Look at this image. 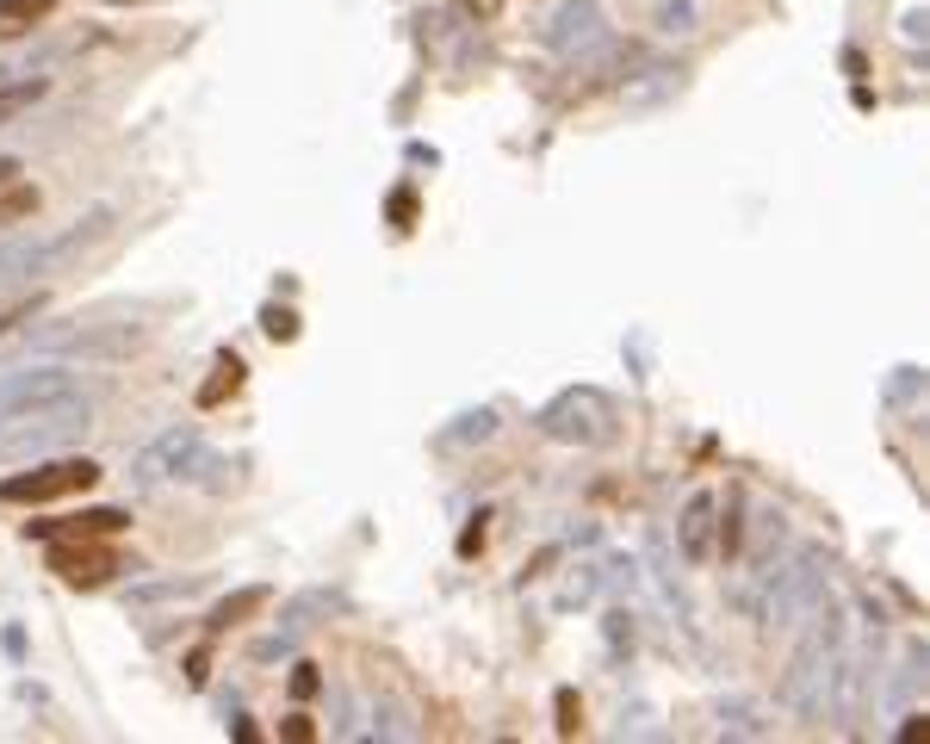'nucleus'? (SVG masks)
I'll return each mask as SVG.
<instances>
[{
  "mask_svg": "<svg viewBox=\"0 0 930 744\" xmlns=\"http://www.w3.org/2000/svg\"><path fill=\"white\" fill-rule=\"evenodd\" d=\"M94 428V397L69 385L56 397H38L25 410L0 416V460H38V453H56V447L81 441Z\"/></svg>",
  "mask_w": 930,
  "mask_h": 744,
  "instance_id": "1",
  "label": "nucleus"
},
{
  "mask_svg": "<svg viewBox=\"0 0 930 744\" xmlns=\"http://www.w3.org/2000/svg\"><path fill=\"white\" fill-rule=\"evenodd\" d=\"M819 602H832V565L825 553H794L782 570H770V596H763V620L794 633Z\"/></svg>",
  "mask_w": 930,
  "mask_h": 744,
  "instance_id": "2",
  "label": "nucleus"
},
{
  "mask_svg": "<svg viewBox=\"0 0 930 744\" xmlns=\"http://www.w3.org/2000/svg\"><path fill=\"white\" fill-rule=\"evenodd\" d=\"M540 434L565 447H602V441H615V404L596 385H571V391H558L540 410Z\"/></svg>",
  "mask_w": 930,
  "mask_h": 744,
  "instance_id": "3",
  "label": "nucleus"
},
{
  "mask_svg": "<svg viewBox=\"0 0 930 744\" xmlns=\"http://www.w3.org/2000/svg\"><path fill=\"white\" fill-rule=\"evenodd\" d=\"M199 460H206V441H199V428H192V422H180V428H168V434H156V441L143 447L125 478L137 484V491H156L161 478L199 472Z\"/></svg>",
  "mask_w": 930,
  "mask_h": 744,
  "instance_id": "4",
  "label": "nucleus"
},
{
  "mask_svg": "<svg viewBox=\"0 0 930 744\" xmlns=\"http://www.w3.org/2000/svg\"><path fill=\"white\" fill-rule=\"evenodd\" d=\"M94 484H100L94 460H50V465H38V472L0 478V503H56V496L94 491Z\"/></svg>",
  "mask_w": 930,
  "mask_h": 744,
  "instance_id": "5",
  "label": "nucleus"
},
{
  "mask_svg": "<svg viewBox=\"0 0 930 744\" xmlns=\"http://www.w3.org/2000/svg\"><path fill=\"white\" fill-rule=\"evenodd\" d=\"M38 342L69 360H125L143 348V329L137 323H81V329H44Z\"/></svg>",
  "mask_w": 930,
  "mask_h": 744,
  "instance_id": "6",
  "label": "nucleus"
},
{
  "mask_svg": "<svg viewBox=\"0 0 930 744\" xmlns=\"http://www.w3.org/2000/svg\"><path fill=\"white\" fill-rule=\"evenodd\" d=\"M546 44L558 50V56H589V50H602L608 44V13H602L596 0H565L558 13H552V32H546Z\"/></svg>",
  "mask_w": 930,
  "mask_h": 744,
  "instance_id": "7",
  "label": "nucleus"
},
{
  "mask_svg": "<svg viewBox=\"0 0 930 744\" xmlns=\"http://www.w3.org/2000/svg\"><path fill=\"white\" fill-rule=\"evenodd\" d=\"M50 570L63 577V584H81V589H94V584H106L112 570H125L112 553H100L94 539H50Z\"/></svg>",
  "mask_w": 930,
  "mask_h": 744,
  "instance_id": "8",
  "label": "nucleus"
},
{
  "mask_svg": "<svg viewBox=\"0 0 930 744\" xmlns=\"http://www.w3.org/2000/svg\"><path fill=\"white\" fill-rule=\"evenodd\" d=\"M112 230V211H87V218H75L63 230V237H44V254H38V280H50V273H63L75 254H87L100 237Z\"/></svg>",
  "mask_w": 930,
  "mask_h": 744,
  "instance_id": "9",
  "label": "nucleus"
},
{
  "mask_svg": "<svg viewBox=\"0 0 930 744\" xmlns=\"http://www.w3.org/2000/svg\"><path fill=\"white\" fill-rule=\"evenodd\" d=\"M69 373L63 366H19V373H0V416L25 410V404H38V397H56L69 391Z\"/></svg>",
  "mask_w": 930,
  "mask_h": 744,
  "instance_id": "10",
  "label": "nucleus"
},
{
  "mask_svg": "<svg viewBox=\"0 0 930 744\" xmlns=\"http://www.w3.org/2000/svg\"><path fill=\"white\" fill-rule=\"evenodd\" d=\"M713 522H720V496L713 491H694L689 503H682V522H677V546L689 565H701V558H713Z\"/></svg>",
  "mask_w": 930,
  "mask_h": 744,
  "instance_id": "11",
  "label": "nucleus"
},
{
  "mask_svg": "<svg viewBox=\"0 0 930 744\" xmlns=\"http://www.w3.org/2000/svg\"><path fill=\"white\" fill-rule=\"evenodd\" d=\"M330 608H335L330 589H304L299 602L280 615V639H268V646H261V658H280V651H292V646H299V639L316 627V615H330Z\"/></svg>",
  "mask_w": 930,
  "mask_h": 744,
  "instance_id": "12",
  "label": "nucleus"
},
{
  "mask_svg": "<svg viewBox=\"0 0 930 744\" xmlns=\"http://www.w3.org/2000/svg\"><path fill=\"white\" fill-rule=\"evenodd\" d=\"M118 527H130L125 509H87V515H69V522H32L25 534L32 539H100V534H118Z\"/></svg>",
  "mask_w": 930,
  "mask_h": 744,
  "instance_id": "13",
  "label": "nucleus"
},
{
  "mask_svg": "<svg viewBox=\"0 0 930 744\" xmlns=\"http://www.w3.org/2000/svg\"><path fill=\"white\" fill-rule=\"evenodd\" d=\"M670 94H682V69L677 63H651L646 75H633L627 87H620V106H627V112H651V106H663Z\"/></svg>",
  "mask_w": 930,
  "mask_h": 744,
  "instance_id": "14",
  "label": "nucleus"
},
{
  "mask_svg": "<svg viewBox=\"0 0 930 744\" xmlns=\"http://www.w3.org/2000/svg\"><path fill=\"white\" fill-rule=\"evenodd\" d=\"M38 254H44V237H0V292L38 280Z\"/></svg>",
  "mask_w": 930,
  "mask_h": 744,
  "instance_id": "15",
  "label": "nucleus"
},
{
  "mask_svg": "<svg viewBox=\"0 0 930 744\" xmlns=\"http://www.w3.org/2000/svg\"><path fill=\"white\" fill-rule=\"evenodd\" d=\"M770 732H775V720L763 701H744V695L720 701V738H770Z\"/></svg>",
  "mask_w": 930,
  "mask_h": 744,
  "instance_id": "16",
  "label": "nucleus"
},
{
  "mask_svg": "<svg viewBox=\"0 0 930 744\" xmlns=\"http://www.w3.org/2000/svg\"><path fill=\"white\" fill-rule=\"evenodd\" d=\"M261 608H268V584L230 589V596H223V602L206 615V633H211V639H218V633H230V627H242L249 615H261Z\"/></svg>",
  "mask_w": 930,
  "mask_h": 744,
  "instance_id": "17",
  "label": "nucleus"
},
{
  "mask_svg": "<svg viewBox=\"0 0 930 744\" xmlns=\"http://www.w3.org/2000/svg\"><path fill=\"white\" fill-rule=\"evenodd\" d=\"M651 25H658V38H694L701 32V7H694V0H658V7H651Z\"/></svg>",
  "mask_w": 930,
  "mask_h": 744,
  "instance_id": "18",
  "label": "nucleus"
},
{
  "mask_svg": "<svg viewBox=\"0 0 930 744\" xmlns=\"http://www.w3.org/2000/svg\"><path fill=\"white\" fill-rule=\"evenodd\" d=\"M44 94H50V81H44V75H32V81H7V87H0V130L13 125V118H25V112H32Z\"/></svg>",
  "mask_w": 930,
  "mask_h": 744,
  "instance_id": "19",
  "label": "nucleus"
},
{
  "mask_svg": "<svg viewBox=\"0 0 930 744\" xmlns=\"http://www.w3.org/2000/svg\"><path fill=\"white\" fill-rule=\"evenodd\" d=\"M38 218V187H0V237H13L19 223H32Z\"/></svg>",
  "mask_w": 930,
  "mask_h": 744,
  "instance_id": "20",
  "label": "nucleus"
},
{
  "mask_svg": "<svg viewBox=\"0 0 930 744\" xmlns=\"http://www.w3.org/2000/svg\"><path fill=\"white\" fill-rule=\"evenodd\" d=\"M56 13V0H0V38H19L32 32L38 19Z\"/></svg>",
  "mask_w": 930,
  "mask_h": 744,
  "instance_id": "21",
  "label": "nucleus"
},
{
  "mask_svg": "<svg viewBox=\"0 0 930 744\" xmlns=\"http://www.w3.org/2000/svg\"><path fill=\"white\" fill-rule=\"evenodd\" d=\"M497 434V410H466L453 428H441V447H472V441H490Z\"/></svg>",
  "mask_w": 930,
  "mask_h": 744,
  "instance_id": "22",
  "label": "nucleus"
},
{
  "mask_svg": "<svg viewBox=\"0 0 930 744\" xmlns=\"http://www.w3.org/2000/svg\"><path fill=\"white\" fill-rule=\"evenodd\" d=\"M237 385H242V360H237V354H218V379L199 391V404H206V410H218V404L237 391Z\"/></svg>",
  "mask_w": 930,
  "mask_h": 744,
  "instance_id": "23",
  "label": "nucleus"
},
{
  "mask_svg": "<svg viewBox=\"0 0 930 744\" xmlns=\"http://www.w3.org/2000/svg\"><path fill=\"white\" fill-rule=\"evenodd\" d=\"M373 738H416L410 713L397 708V701H385V708H373Z\"/></svg>",
  "mask_w": 930,
  "mask_h": 744,
  "instance_id": "24",
  "label": "nucleus"
},
{
  "mask_svg": "<svg viewBox=\"0 0 930 744\" xmlns=\"http://www.w3.org/2000/svg\"><path fill=\"white\" fill-rule=\"evenodd\" d=\"M261 329H268L273 342H292V335H299V317H292V311H280V304H268V311H261Z\"/></svg>",
  "mask_w": 930,
  "mask_h": 744,
  "instance_id": "25",
  "label": "nucleus"
},
{
  "mask_svg": "<svg viewBox=\"0 0 930 744\" xmlns=\"http://www.w3.org/2000/svg\"><path fill=\"white\" fill-rule=\"evenodd\" d=\"M552 708H558V732H577V720H584V708H577V689H558V701H552Z\"/></svg>",
  "mask_w": 930,
  "mask_h": 744,
  "instance_id": "26",
  "label": "nucleus"
},
{
  "mask_svg": "<svg viewBox=\"0 0 930 744\" xmlns=\"http://www.w3.org/2000/svg\"><path fill=\"white\" fill-rule=\"evenodd\" d=\"M25 317H38V292H32V298H19L13 311H0V335H13Z\"/></svg>",
  "mask_w": 930,
  "mask_h": 744,
  "instance_id": "27",
  "label": "nucleus"
},
{
  "mask_svg": "<svg viewBox=\"0 0 930 744\" xmlns=\"http://www.w3.org/2000/svg\"><path fill=\"white\" fill-rule=\"evenodd\" d=\"M316 689H323V677H316V664H299V670H292V695H316Z\"/></svg>",
  "mask_w": 930,
  "mask_h": 744,
  "instance_id": "28",
  "label": "nucleus"
},
{
  "mask_svg": "<svg viewBox=\"0 0 930 744\" xmlns=\"http://www.w3.org/2000/svg\"><path fill=\"white\" fill-rule=\"evenodd\" d=\"M391 218H397V223H410V218H416V192H410V187L391 192Z\"/></svg>",
  "mask_w": 930,
  "mask_h": 744,
  "instance_id": "29",
  "label": "nucleus"
},
{
  "mask_svg": "<svg viewBox=\"0 0 930 744\" xmlns=\"http://www.w3.org/2000/svg\"><path fill=\"white\" fill-rule=\"evenodd\" d=\"M280 738H316V726H311V720H304V713H292V720H285V726H280Z\"/></svg>",
  "mask_w": 930,
  "mask_h": 744,
  "instance_id": "30",
  "label": "nucleus"
},
{
  "mask_svg": "<svg viewBox=\"0 0 930 744\" xmlns=\"http://www.w3.org/2000/svg\"><path fill=\"white\" fill-rule=\"evenodd\" d=\"M478 546H484V522H478V527H466V534H459V553H466V558H472Z\"/></svg>",
  "mask_w": 930,
  "mask_h": 744,
  "instance_id": "31",
  "label": "nucleus"
},
{
  "mask_svg": "<svg viewBox=\"0 0 930 744\" xmlns=\"http://www.w3.org/2000/svg\"><path fill=\"white\" fill-rule=\"evenodd\" d=\"M206 670H211V658H206V651H192V658H187V677L206 682Z\"/></svg>",
  "mask_w": 930,
  "mask_h": 744,
  "instance_id": "32",
  "label": "nucleus"
},
{
  "mask_svg": "<svg viewBox=\"0 0 930 744\" xmlns=\"http://www.w3.org/2000/svg\"><path fill=\"white\" fill-rule=\"evenodd\" d=\"M13 180H19V161H13V156H0V187H13Z\"/></svg>",
  "mask_w": 930,
  "mask_h": 744,
  "instance_id": "33",
  "label": "nucleus"
}]
</instances>
